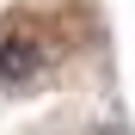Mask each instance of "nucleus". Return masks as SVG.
Returning a JSON list of instances; mask_svg holds the SVG:
<instances>
[{"instance_id": "obj_1", "label": "nucleus", "mask_w": 135, "mask_h": 135, "mask_svg": "<svg viewBox=\"0 0 135 135\" xmlns=\"http://www.w3.org/2000/svg\"><path fill=\"white\" fill-rule=\"evenodd\" d=\"M37 68H43V43L37 37H25V31H6L0 37V86H31L37 80Z\"/></svg>"}]
</instances>
